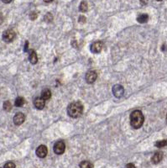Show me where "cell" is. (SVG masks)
Returning <instances> with one entry per match:
<instances>
[{
    "label": "cell",
    "mask_w": 167,
    "mask_h": 168,
    "mask_svg": "<svg viewBox=\"0 0 167 168\" xmlns=\"http://www.w3.org/2000/svg\"><path fill=\"white\" fill-rule=\"evenodd\" d=\"M144 118L143 113L139 110H135L130 114V124L134 129H139L144 124Z\"/></svg>",
    "instance_id": "cell-1"
},
{
    "label": "cell",
    "mask_w": 167,
    "mask_h": 168,
    "mask_svg": "<svg viewBox=\"0 0 167 168\" xmlns=\"http://www.w3.org/2000/svg\"><path fill=\"white\" fill-rule=\"evenodd\" d=\"M83 111V106L80 102H74L67 108V113L72 118H78Z\"/></svg>",
    "instance_id": "cell-2"
},
{
    "label": "cell",
    "mask_w": 167,
    "mask_h": 168,
    "mask_svg": "<svg viewBox=\"0 0 167 168\" xmlns=\"http://www.w3.org/2000/svg\"><path fill=\"white\" fill-rule=\"evenodd\" d=\"M15 38V32L13 30H7L3 34V40L5 42H11Z\"/></svg>",
    "instance_id": "cell-3"
},
{
    "label": "cell",
    "mask_w": 167,
    "mask_h": 168,
    "mask_svg": "<svg viewBox=\"0 0 167 168\" xmlns=\"http://www.w3.org/2000/svg\"><path fill=\"white\" fill-rule=\"evenodd\" d=\"M54 152L56 153V155H61L65 152L66 150V145L63 141H58L56 142V144H54Z\"/></svg>",
    "instance_id": "cell-4"
},
{
    "label": "cell",
    "mask_w": 167,
    "mask_h": 168,
    "mask_svg": "<svg viewBox=\"0 0 167 168\" xmlns=\"http://www.w3.org/2000/svg\"><path fill=\"white\" fill-rule=\"evenodd\" d=\"M112 93H113V95L116 97H121L124 93V88L119 84L114 85L112 88Z\"/></svg>",
    "instance_id": "cell-5"
},
{
    "label": "cell",
    "mask_w": 167,
    "mask_h": 168,
    "mask_svg": "<svg viewBox=\"0 0 167 168\" xmlns=\"http://www.w3.org/2000/svg\"><path fill=\"white\" fill-rule=\"evenodd\" d=\"M25 120V115L23 113H17L14 117V123L16 125L22 124Z\"/></svg>",
    "instance_id": "cell-6"
},
{
    "label": "cell",
    "mask_w": 167,
    "mask_h": 168,
    "mask_svg": "<svg viewBox=\"0 0 167 168\" xmlns=\"http://www.w3.org/2000/svg\"><path fill=\"white\" fill-rule=\"evenodd\" d=\"M48 153V150H47V147L46 146V145H40L38 148H37V150H36V155H37V156L38 157H40V158H44V157H46V155H47Z\"/></svg>",
    "instance_id": "cell-7"
},
{
    "label": "cell",
    "mask_w": 167,
    "mask_h": 168,
    "mask_svg": "<svg viewBox=\"0 0 167 168\" xmlns=\"http://www.w3.org/2000/svg\"><path fill=\"white\" fill-rule=\"evenodd\" d=\"M97 77V72H94V71H90L86 75V81H87L88 83L91 84V83H93L95 82Z\"/></svg>",
    "instance_id": "cell-8"
},
{
    "label": "cell",
    "mask_w": 167,
    "mask_h": 168,
    "mask_svg": "<svg viewBox=\"0 0 167 168\" xmlns=\"http://www.w3.org/2000/svg\"><path fill=\"white\" fill-rule=\"evenodd\" d=\"M103 48V43L101 41H96L91 46V51L92 53H99Z\"/></svg>",
    "instance_id": "cell-9"
},
{
    "label": "cell",
    "mask_w": 167,
    "mask_h": 168,
    "mask_svg": "<svg viewBox=\"0 0 167 168\" xmlns=\"http://www.w3.org/2000/svg\"><path fill=\"white\" fill-rule=\"evenodd\" d=\"M34 104H35L36 109H44V107L46 105V103H45V100L42 97H36L35 99V101H34Z\"/></svg>",
    "instance_id": "cell-10"
},
{
    "label": "cell",
    "mask_w": 167,
    "mask_h": 168,
    "mask_svg": "<svg viewBox=\"0 0 167 168\" xmlns=\"http://www.w3.org/2000/svg\"><path fill=\"white\" fill-rule=\"evenodd\" d=\"M162 159H163V153L161 151H158L154 154V156H152L151 160L153 163L157 164V163L160 162Z\"/></svg>",
    "instance_id": "cell-11"
},
{
    "label": "cell",
    "mask_w": 167,
    "mask_h": 168,
    "mask_svg": "<svg viewBox=\"0 0 167 168\" xmlns=\"http://www.w3.org/2000/svg\"><path fill=\"white\" fill-rule=\"evenodd\" d=\"M29 60L31 64H36L37 62H38V57H37V55L35 53V51L32 50L30 54V56H29Z\"/></svg>",
    "instance_id": "cell-12"
},
{
    "label": "cell",
    "mask_w": 167,
    "mask_h": 168,
    "mask_svg": "<svg viewBox=\"0 0 167 168\" xmlns=\"http://www.w3.org/2000/svg\"><path fill=\"white\" fill-rule=\"evenodd\" d=\"M51 97V93L49 89H45L44 91H42L41 93V97L44 99V100H48L50 99Z\"/></svg>",
    "instance_id": "cell-13"
},
{
    "label": "cell",
    "mask_w": 167,
    "mask_h": 168,
    "mask_svg": "<svg viewBox=\"0 0 167 168\" xmlns=\"http://www.w3.org/2000/svg\"><path fill=\"white\" fill-rule=\"evenodd\" d=\"M148 19H149V16H148L146 14L140 15L137 18V20H138V22H139V23H141V24H143V23L147 22V21H148Z\"/></svg>",
    "instance_id": "cell-14"
},
{
    "label": "cell",
    "mask_w": 167,
    "mask_h": 168,
    "mask_svg": "<svg viewBox=\"0 0 167 168\" xmlns=\"http://www.w3.org/2000/svg\"><path fill=\"white\" fill-rule=\"evenodd\" d=\"M24 103H25V101H24V97H18L15 99L14 104H15L16 107H22L24 104Z\"/></svg>",
    "instance_id": "cell-15"
},
{
    "label": "cell",
    "mask_w": 167,
    "mask_h": 168,
    "mask_svg": "<svg viewBox=\"0 0 167 168\" xmlns=\"http://www.w3.org/2000/svg\"><path fill=\"white\" fill-rule=\"evenodd\" d=\"M88 3L85 2V1H82V2L81 3V4H80V11L84 13V12H87V11H88Z\"/></svg>",
    "instance_id": "cell-16"
},
{
    "label": "cell",
    "mask_w": 167,
    "mask_h": 168,
    "mask_svg": "<svg viewBox=\"0 0 167 168\" xmlns=\"http://www.w3.org/2000/svg\"><path fill=\"white\" fill-rule=\"evenodd\" d=\"M3 109H4L5 111H7V112L11 111V109H12V104H10L9 101H5V102L3 103Z\"/></svg>",
    "instance_id": "cell-17"
},
{
    "label": "cell",
    "mask_w": 167,
    "mask_h": 168,
    "mask_svg": "<svg viewBox=\"0 0 167 168\" xmlns=\"http://www.w3.org/2000/svg\"><path fill=\"white\" fill-rule=\"evenodd\" d=\"M79 167L81 168H91L93 167V165L91 162H89V161H82L80 164Z\"/></svg>",
    "instance_id": "cell-18"
},
{
    "label": "cell",
    "mask_w": 167,
    "mask_h": 168,
    "mask_svg": "<svg viewBox=\"0 0 167 168\" xmlns=\"http://www.w3.org/2000/svg\"><path fill=\"white\" fill-rule=\"evenodd\" d=\"M167 145V140H159L155 143V146L158 147V148H161V147H164Z\"/></svg>",
    "instance_id": "cell-19"
},
{
    "label": "cell",
    "mask_w": 167,
    "mask_h": 168,
    "mask_svg": "<svg viewBox=\"0 0 167 168\" xmlns=\"http://www.w3.org/2000/svg\"><path fill=\"white\" fill-rule=\"evenodd\" d=\"M38 17V15H37V13L36 12H32L31 14H30V19H31L32 20H35V19H36V18Z\"/></svg>",
    "instance_id": "cell-20"
},
{
    "label": "cell",
    "mask_w": 167,
    "mask_h": 168,
    "mask_svg": "<svg viewBox=\"0 0 167 168\" xmlns=\"http://www.w3.org/2000/svg\"><path fill=\"white\" fill-rule=\"evenodd\" d=\"M45 19H46V20H47L48 22L51 21V20H52V15H51L50 13H48L47 15H46V16L45 17Z\"/></svg>",
    "instance_id": "cell-21"
},
{
    "label": "cell",
    "mask_w": 167,
    "mask_h": 168,
    "mask_svg": "<svg viewBox=\"0 0 167 168\" xmlns=\"http://www.w3.org/2000/svg\"><path fill=\"white\" fill-rule=\"evenodd\" d=\"M4 167L14 168L15 167V165H14V163H12V162H8L7 164H5V165H4Z\"/></svg>",
    "instance_id": "cell-22"
},
{
    "label": "cell",
    "mask_w": 167,
    "mask_h": 168,
    "mask_svg": "<svg viewBox=\"0 0 167 168\" xmlns=\"http://www.w3.org/2000/svg\"><path fill=\"white\" fill-rule=\"evenodd\" d=\"M80 22H81V23H84V22H86V18L84 16H81L80 17V19H79Z\"/></svg>",
    "instance_id": "cell-23"
},
{
    "label": "cell",
    "mask_w": 167,
    "mask_h": 168,
    "mask_svg": "<svg viewBox=\"0 0 167 168\" xmlns=\"http://www.w3.org/2000/svg\"><path fill=\"white\" fill-rule=\"evenodd\" d=\"M140 3H141L142 5H145V4L148 3V0H140Z\"/></svg>",
    "instance_id": "cell-24"
},
{
    "label": "cell",
    "mask_w": 167,
    "mask_h": 168,
    "mask_svg": "<svg viewBox=\"0 0 167 168\" xmlns=\"http://www.w3.org/2000/svg\"><path fill=\"white\" fill-rule=\"evenodd\" d=\"M28 45H29V42L26 41V44H25V46H24V51H28Z\"/></svg>",
    "instance_id": "cell-25"
},
{
    "label": "cell",
    "mask_w": 167,
    "mask_h": 168,
    "mask_svg": "<svg viewBox=\"0 0 167 168\" xmlns=\"http://www.w3.org/2000/svg\"><path fill=\"white\" fill-rule=\"evenodd\" d=\"M3 3H11L13 0H2Z\"/></svg>",
    "instance_id": "cell-26"
},
{
    "label": "cell",
    "mask_w": 167,
    "mask_h": 168,
    "mask_svg": "<svg viewBox=\"0 0 167 168\" xmlns=\"http://www.w3.org/2000/svg\"><path fill=\"white\" fill-rule=\"evenodd\" d=\"M135 165H133V164H128L126 165V167H135Z\"/></svg>",
    "instance_id": "cell-27"
},
{
    "label": "cell",
    "mask_w": 167,
    "mask_h": 168,
    "mask_svg": "<svg viewBox=\"0 0 167 168\" xmlns=\"http://www.w3.org/2000/svg\"><path fill=\"white\" fill-rule=\"evenodd\" d=\"M44 1H45L46 3H50V2H52L53 0H44Z\"/></svg>",
    "instance_id": "cell-28"
},
{
    "label": "cell",
    "mask_w": 167,
    "mask_h": 168,
    "mask_svg": "<svg viewBox=\"0 0 167 168\" xmlns=\"http://www.w3.org/2000/svg\"><path fill=\"white\" fill-rule=\"evenodd\" d=\"M166 122H167V114H166Z\"/></svg>",
    "instance_id": "cell-29"
},
{
    "label": "cell",
    "mask_w": 167,
    "mask_h": 168,
    "mask_svg": "<svg viewBox=\"0 0 167 168\" xmlns=\"http://www.w3.org/2000/svg\"><path fill=\"white\" fill-rule=\"evenodd\" d=\"M157 1H162V0H157Z\"/></svg>",
    "instance_id": "cell-30"
}]
</instances>
